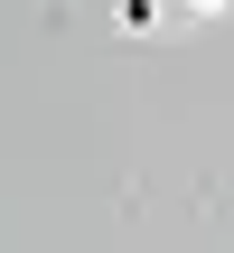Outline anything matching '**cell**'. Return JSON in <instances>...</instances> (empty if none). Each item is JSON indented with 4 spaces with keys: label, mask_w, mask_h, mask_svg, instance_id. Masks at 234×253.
<instances>
[{
    "label": "cell",
    "mask_w": 234,
    "mask_h": 253,
    "mask_svg": "<svg viewBox=\"0 0 234 253\" xmlns=\"http://www.w3.org/2000/svg\"><path fill=\"white\" fill-rule=\"evenodd\" d=\"M113 28L122 38H159L169 28V0H113Z\"/></svg>",
    "instance_id": "1"
},
{
    "label": "cell",
    "mask_w": 234,
    "mask_h": 253,
    "mask_svg": "<svg viewBox=\"0 0 234 253\" xmlns=\"http://www.w3.org/2000/svg\"><path fill=\"white\" fill-rule=\"evenodd\" d=\"M169 9H188V19H225L234 0H169Z\"/></svg>",
    "instance_id": "2"
}]
</instances>
